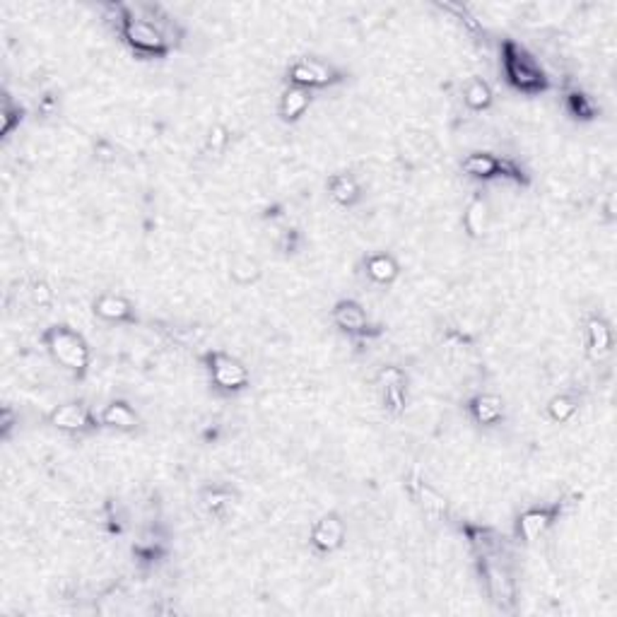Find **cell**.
I'll return each mask as SVG.
<instances>
[{"label":"cell","mask_w":617,"mask_h":617,"mask_svg":"<svg viewBox=\"0 0 617 617\" xmlns=\"http://www.w3.org/2000/svg\"><path fill=\"white\" fill-rule=\"evenodd\" d=\"M99 424L106 430L135 432L140 427V415L128 401H112L99 413Z\"/></svg>","instance_id":"obj_17"},{"label":"cell","mask_w":617,"mask_h":617,"mask_svg":"<svg viewBox=\"0 0 617 617\" xmlns=\"http://www.w3.org/2000/svg\"><path fill=\"white\" fill-rule=\"evenodd\" d=\"M463 102L471 112H487L494 102L493 87L483 77H471L463 87Z\"/></svg>","instance_id":"obj_23"},{"label":"cell","mask_w":617,"mask_h":617,"mask_svg":"<svg viewBox=\"0 0 617 617\" xmlns=\"http://www.w3.org/2000/svg\"><path fill=\"white\" fill-rule=\"evenodd\" d=\"M229 140H232V133H229L227 125L215 124V125H210V131H208V135H205L203 147H205V153H208L210 157H223V154L227 153Z\"/></svg>","instance_id":"obj_28"},{"label":"cell","mask_w":617,"mask_h":617,"mask_svg":"<svg viewBox=\"0 0 617 617\" xmlns=\"http://www.w3.org/2000/svg\"><path fill=\"white\" fill-rule=\"evenodd\" d=\"M46 423L58 432L65 434H85V432H95L99 424V417L92 413V408L83 401H68L61 403L56 408L49 410Z\"/></svg>","instance_id":"obj_9"},{"label":"cell","mask_w":617,"mask_h":617,"mask_svg":"<svg viewBox=\"0 0 617 617\" xmlns=\"http://www.w3.org/2000/svg\"><path fill=\"white\" fill-rule=\"evenodd\" d=\"M564 109L576 121H593L598 116V104L593 102V97H589L582 90L564 92Z\"/></svg>","instance_id":"obj_25"},{"label":"cell","mask_w":617,"mask_h":617,"mask_svg":"<svg viewBox=\"0 0 617 617\" xmlns=\"http://www.w3.org/2000/svg\"><path fill=\"white\" fill-rule=\"evenodd\" d=\"M562 516V502L560 504H542V506H531L526 512H521L513 521V538L519 542H531L541 541L542 535L548 533L550 528L555 526Z\"/></svg>","instance_id":"obj_8"},{"label":"cell","mask_w":617,"mask_h":617,"mask_svg":"<svg viewBox=\"0 0 617 617\" xmlns=\"http://www.w3.org/2000/svg\"><path fill=\"white\" fill-rule=\"evenodd\" d=\"M410 490H413L415 500L423 504V509L430 513V516H446L449 504H446L444 494L439 493L432 483H427L423 475H413V480H410Z\"/></svg>","instance_id":"obj_21"},{"label":"cell","mask_w":617,"mask_h":617,"mask_svg":"<svg viewBox=\"0 0 617 617\" xmlns=\"http://www.w3.org/2000/svg\"><path fill=\"white\" fill-rule=\"evenodd\" d=\"M331 319L350 338H372V335L382 333V326H376L369 319L367 309L357 302V299H340L331 309Z\"/></svg>","instance_id":"obj_10"},{"label":"cell","mask_w":617,"mask_h":617,"mask_svg":"<svg viewBox=\"0 0 617 617\" xmlns=\"http://www.w3.org/2000/svg\"><path fill=\"white\" fill-rule=\"evenodd\" d=\"M461 172L471 179L480 181H494V179H509L516 184H528V174L512 160H504L500 154L493 153H471L465 154L461 162Z\"/></svg>","instance_id":"obj_6"},{"label":"cell","mask_w":617,"mask_h":617,"mask_svg":"<svg viewBox=\"0 0 617 617\" xmlns=\"http://www.w3.org/2000/svg\"><path fill=\"white\" fill-rule=\"evenodd\" d=\"M345 73L335 68L333 63L319 61V58H297L287 68V85L309 92L326 90V87L345 83Z\"/></svg>","instance_id":"obj_5"},{"label":"cell","mask_w":617,"mask_h":617,"mask_svg":"<svg viewBox=\"0 0 617 617\" xmlns=\"http://www.w3.org/2000/svg\"><path fill=\"white\" fill-rule=\"evenodd\" d=\"M232 504H234V493L229 487L210 485L201 493V506L210 516H223Z\"/></svg>","instance_id":"obj_26"},{"label":"cell","mask_w":617,"mask_h":617,"mask_svg":"<svg viewBox=\"0 0 617 617\" xmlns=\"http://www.w3.org/2000/svg\"><path fill=\"white\" fill-rule=\"evenodd\" d=\"M13 423H15V413L13 408H3V415H0V434L3 437H10V430H13Z\"/></svg>","instance_id":"obj_32"},{"label":"cell","mask_w":617,"mask_h":617,"mask_svg":"<svg viewBox=\"0 0 617 617\" xmlns=\"http://www.w3.org/2000/svg\"><path fill=\"white\" fill-rule=\"evenodd\" d=\"M95 154H97L99 162H114L116 160V150H114L106 140H99L97 145H95Z\"/></svg>","instance_id":"obj_31"},{"label":"cell","mask_w":617,"mask_h":617,"mask_svg":"<svg viewBox=\"0 0 617 617\" xmlns=\"http://www.w3.org/2000/svg\"><path fill=\"white\" fill-rule=\"evenodd\" d=\"M347 526L338 512L323 513L321 519L313 521L309 531V545L316 555H333L345 545Z\"/></svg>","instance_id":"obj_12"},{"label":"cell","mask_w":617,"mask_h":617,"mask_svg":"<svg viewBox=\"0 0 617 617\" xmlns=\"http://www.w3.org/2000/svg\"><path fill=\"white\" fill-rule=\"evenodd\" d=\"M261 278H264V265L258 264V258L249 256V254H239V256L232 258V264H229V280L236 287H251V284H256Z\"/></svg>","instance_id":"obj_22"},{"label":"cell","mask_w":617,"mask_h":617,"mask_svg":"<svg viewBox=\"0 0 617 617\" xmlns=\"http://www.w3.org/2000/svg\"><path fill=\"white\" fill-rule=\"evenodd\" d=\"M583 345L591 362L608 360L615 350V331L603 313H591L583 323Z\"/></svg>","instance_id":"obj_13"},{"label":"cell","mask_w":617,"mask_h":617,"mask_svg":"<svg viewBox=\"0 0 617 617\" xmlns=\"http://www.w3.org/2000/svg\"><path fill=\"white\" fill-rule=\"evenodd\" d=\"M502 73L513 90L528 95V97H535V95L550 90V77L545 75L541 63L513 39L502 42Z\"/></svg>","instance_id":"obj_3"},{"label":"cell","mask_w":617,"mask_h":617,"mask_svg":"<svg viewBox=\"0 0 617 617\" xmlns=\"http://www.w3.org/2000/svg\"><path fill=\"white\" fill-rule=\"evenodd\" d=\"M203 364L210 376V383L223 393H239L251 386V372L242 360L224 350H210L203 354Z\"/></svg>","instance_id":"obj_4"},{"label":"cell","mask_w":617,"mask_h":617,"mask_svg":"<svg viewBox=\"0 0 617 617\" xmlns=\"http://www.w3.org/2000/svg\"><path fill=\"white\" fill-rule=\"evenodd\" d=\"M164 552H167L164 538H160L154 531H143L138 541L133 542V555L138 557L140 562L160 560Z\"/></svg>","instance_id":"obj_27"},{"label":"cell","mask_w":617,"mask_h":617,"mask_svg":"<svg viewBox=\"0 0 617 617\" xmlns=\"http://www.w3.org/2000/svg\"><path fill=\"white\" fill-rule=\"evenodd\" d=\"M312 99L313 97L309 90H302V87H292V85H287V87L283 90V95H280V102H278L280 121H284V124H297L299 118L309 112Z\"/></svg>","instance_id":"obj_19"},{"label":"cell","mask_w":617,"mask_h":617,"mask_svg":"<svg viewBox=\"0 0 617 617\" xmlns=\"http://www.w3.org/2000/svg\"><path fill=\"white\" fill-rule=\"evenodd\" d=\"M579 408H582V398H579V395H576V393H557L548 401V405H545V413H548V417L552 420V423L564 424V423H569V420H572L576 413H579Z\"/></svg>","instance_id":"obj_24"},{"label":"cell","mask_w":617,"mask_h":617,"mask_svg":"<svg viewBox=\"0 0 617 617\" xmlns=\"http://www.w3.org/2000/svg\"><path fill=\"white\" fill-rule=\"evenodd\" d=\"M465 410H468L473 423L480 424V427H494V424H502V420H504V401L497 393L473 395L465 403Z\"/></svg>","instance_id":"obj_15"},{"label":"cell","mask_w":617,"mask_h":617,"mask_svg":"<svg viewBox=\"0 0 617 617\" xmlns=\"http://www.w3.org/2000/svg\"><path fill=\"white\" fill-rule=\"evenodd\" d=\"M326 191L328 195L333 198L335 205H340V208H353V205H357V203L362 201L360 181L347 172H338L333 174V176H328Z\"/></svg>","instance_id":"obj_18"},{"label":"cell","mask_w":617,"mask_h":617,"mask_svg":"<svg viewBox=\"0 0 617 617\" xmlns=\"http://www.w3.org/2000/svg\"><path fill=\"white\" fill-rule=\"evenodd\" d=\"M374 382L376 389H379V395H382L383 410L391 417L403 415L405 405H408V374L401 367L389 364V367L379 369Z\"/></svg>","instance_id":"obj_11"},{"label":"cell","mask_w":617,"mask_h":617,"mask_svg":"<svg viewBox=\"0 0 617 617\" xmlns=\"http://www.w3.org/2000/svg\"><path fill=\"white\" fill-rule=\"evenodd\" d=\"M29 297H32V302H35L36 306L51 309V306H54V299H56V292H54V287H51L46 280L36 278L29 284Z\"/></svg>","instance_id":"obj_30"},{"label":"cell","mask_w":617,"mask_h":617,"mask_svg":"<svg viewBox=\"0 0 617 617\" xmlns=\"http://www.w3.org/2000/svg\"><path fill=\"white\" fill-rule=\"evenodd\" d=\"M478 562L490 601L500 611H512L513 603H516V583H513L512 572L506 569L504 562H500V555L478 557Z\"/></svg>","instance_id":"obj_7"},{"label":"cell","mask_w":617,"mask_h":617,"mask_svg":"<svg viewBox=\"0 0 617 617\" xmlns=\"http://www.w3.org/2000/svg\"><path fill=\"white\" fill-rule=\"evenodd\" d=\"M22 116H25V109L20 104H15L13 99L7 97L3 99V109H0V118H3V135H10V133L22 124Z\"/></svg>","instance_id":"obj_29"},{"label":"cell","mask_w":617,"mask_h":617,"mask_svg":"<svg viewBox=\"0 0 617 617\" xmlns=\"http://www.w3.org/2000/svg\"><path fill=\"white\" fill-rule=\"evenodd\" d=\"M463 232L471 239H483L490 227V205L483 195H473L463 210Z\"/></svg>","instance_id":"obj_20"},{"label":"cell","mask_w":617,"mask_h":617,"mask_svg":"<svg viewBox=\"0 0 617 617\" xmlns=\"http://www.w3.org/2000/svg\"><path fill=\"white\" fill-rule=\"evenodd\" d=\"M42 345L46 347V353L51 354V360L56 362L58 367L65 372L83 379L92 367V350L90 343L85 340V335L75 328H70L68 323H54L42 333Z\"/></svg>","instance_id":"obj_2"},{"label":"cell","mask_w":617,"mask_h":617,"mask_svg":"<svg viewBox=\"0 0 617 617\" xmlns=\"http://www.w3.org/2000/svg\"><path fill=\"white\" fill-rule=\"evenodd\" d=\"M92 309L106 323H133L135 321V306H133L131 299L118 294V292H102L92 302Z\"/></svg>","instance_id":"obj_14"},{"label":"cell","mask_w":617,"mask_h":617,"mask_svg":"<svg viewBox=\"0 0 617 617\" xmlns=\"http://www.w3.org/2000/svg\"><path fill=\"white\" fill-rule=\"evenodd\" d=\"M362 265H364L367 278L374 284H379V287H389V284H393L395 280L401 278V264H398V258L393 254H389V251L367 254Z\"/></svg>","instance_id":"obj_16"},{"label":"cell","mask_w":617,"mask_h":617,"mask_svg":"<svg viewBox=\"0 0 617 617\" xmlns=\"http://www.w3.org/2000/svg\"><path fill=\"white\" fill-rule=\"evenodd\" d=\"M116 13V32L140 58H164L172 51V35L154 17L138 15V7L109 5Z\"/></svg>","instance_id":"obj_1"}]
</instances>
